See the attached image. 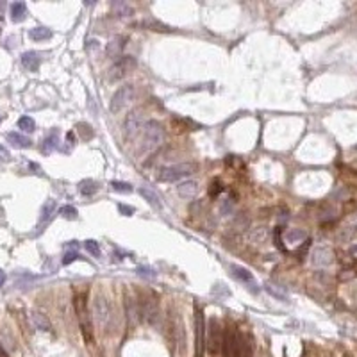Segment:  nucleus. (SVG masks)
Instances as JSON below:
<instances>
[{
    "mask_svg": "<svg viewBox=\"0 0 357 357\" xmlns=\"http://www.w3.org/2000/svg\"><path fill=\"white\" fill-rule=\"evenodd\" d=\"M141 314H143V318H147L148 322H154V318L157 316V302L156 300L147 299V302L143 303Z\"/></svg>",
    "mask_w": 357,
    "mask_h": 357,
    "instance_id": "18",
    "label": "nucleus"
},
{
    "mask_svg": "<svg viewBox=\"0 0 357 357\" xmlns=\"http://www.w3.org/2000/svg\"><path fill=\"white\" fill-rule=\"evenodd\" d=\"M136 66H137V63L132 55H122V57L116 59L113 66L109 68V72H108L109 81H111V82H116V81H120V79L125 77L129 72H132Z\"/></svg>",
    "mask_w": 357,
    "mask_h": 357,
    "instance_id": "5",
    "label": "nucleus"
},
{
    "mask_svg": "<svg viewBox=\"0 0 357 357\" xmlns=\"http://www.w3.org/2000/svg\"><path fill=\"white\" fill-rule=\"evenodd\" d=\"M0 159H9V152L5 150L4 147H0Z\"/></svg>",
    "mask_w": 357,
    "mask_h": 357,
    "instance_id": "38",
    "label": "nucleus"
},
{
    "mask_svg": "<svg viewBox=\"0 0 357 357\" xmlns=\"http://www.w3.org/2000/svg\"><path fill=\"white\" fill-rule=\"evenodd\" d=\"M98 191V182L91 181V179H86V181L79 182V193L84 196H91Z\"/></svg>",
    "mask_w": 357,
    "mask_h": 357,
    "instance_id": "17",
    "label": "nucleus"
},
{
    "mask_svg": "<svg viewBox=\"0 0 357 357\" xmlns=\"http://www.w3.org/2000/svg\"><path fill=\"white\" fill-rule=\"evenodd\" d=\"M0 357H5V352H4V348L0 347Z\"/></svg>",
    "mask_w": 357,
    "mask_h": 357,
    "instance_id": "41",
    "label": "nucleus"
},
{
    "mask_svg": "<svg viewBox=\"0 0 357 357\" xmlns=\"http://www.w3.org/2000/svg\"><path fill=\"white\" fill-rule=\"evenodd\" d=\"M75 311H77V318L82 329V334L86 341H91V320H89L88 307H86V299L84 297H77L75 299Z\"/></svg>",
    "mask_w": 357,
    "mask_h": 357,
    "instance_id": "7",
    "label": "nucleus"
},
{
    "mask_svg": "<svg viewBox=\"0 0 357 357\" xmlns=\"http://www.w3.org/2000/svg\"><path fill=\"white\" fill-rule=\"evenodd\" d=\"M59 215L63 216L64 220H75L77 218V209L74 206H63L59 209Z\"/></svg>",
    "mask_w": 357,
    "mask_h": 357,
    "instance_id": "29",
    "label": "nucleus"
},
{
    "mask_svg": "<svg viewBox=\"0 0 357 357\" xmlns=\"http://www.w3.org/2000/svg\"><path fill=\"white\" fill-rule=\"evenodd\" d=\"M356 270H352V268H345V270H341V274L338 275V279L339 280H343V282H347V280H352L354 277H356Z\"/></svg>",
    "mask_w": 357,
    "mask_h": 357,
    "instance_id": "33",
    "label": "nucleus"
},
{
    "mask_svg": "<svg viewBox=\"0 0 357 357\" xmlns=\"http://www.w3.org/2000/svg\"><path fill=\"white\" fill-rule=\"evenodd\" d=\"M93 316L97 320L98 325H102L106 330L114 327V311L113 305L106 297H97L93 302Z\"/></svg>",
    "mask_w": 357,
    "mask_h": 357,
    "instance_id": "2",
    "label": "nucleus"
},
{
    "mask_svg": "<svg viewBox=\"0 0 357 357\" xmlns=\"http://www.w3.org/2000/svg\"><path fill=\"white\" fill-rule=\"evenodd\" d=\"M30 322H32V325H34L36 329H39V330H45V332L52 330V325H50L49 318H47L43 313L34 311V313L30 314Z\"/></svg>",
    "mask_w": 357,
    "mask_h": 357,
    "instance_id": "14",
    "label": "nucleus"
},
{
    "mask_svg": "<svg viewBox=\"0 0 357 357\" xmlns=\"http://www.w3.org/2000/svg\"><path fill=\"white\" fill-rule=\"evenodd\" d=\"M111 188H113L116 193H123V195H129V193H132V186L129 184V182L113 181V182H111Z\"/></svg>",
    "mask_w": 357,
    "mask_h": 357,
    "instance_id": "28",
    "label": "nucleus"
},
{
    "mask_svg": "<svg viewBox=\"0 0 357 357\" xmlns=\"http://www.w3.org/2000/svg\"><path fill=\"white\" fill-rule=\"evenodd\" d=\"M221 348H223V357H241V348L243 341L238 338L234 330H229L225 338L221 339Z\"/></svg>",
    "mask_w": 357,
    "mask_h": 357,
    "instance_id": "8",
    "label": "nucleus"
},
{
    "mask_svg": "<svg viewBox=\"0 0 357 357\" xmlns=\"http://www.w3.org/2000/svg\"><path fill=\"white\" fill-rule=\"evenodd\" d=\"M356 234V229L354 227H345L341 230V234H339V241H350Z\"/></svg>",
    "mask_w": 357,
    "mask_h": 357,
    "instance_id": "34",
    "label": "nucleus"
},
{
    "mask_svg": "<svg viewBox=\"0 0 357 357\" xmlns=\"http://www.w3.org/2000/svg\"><path fill=\"white\" fill-rule=\"evenodd\" d=\"M77 259H79V254L75 250H66V254H64V257H63V264L64 266H68V264H72Z\"/></svg>",
    "mask_w": 357,
    "mask_h": 357,
    "instance_id": "35",
    "label": "nucleus"
},
{
    "mask_svg": "<svg viewBox=\"0 0 357 357\" xmlns=\"http://www.w3.org/2000/svg\"><path fill=\"white\" fill-rule=\"evenodd\" d=\"M221 215L223 216H227V215H230L232 213V209H234V198L232 196H229V198H225V200L221 202Z\"/></svg>",
    "mask_w": 357,
    "mask_h": 357,
    "instance_id": "31",
    "label": "nucleus"
},
{
    "mask_svg": "<svg viewBox=\"0 0 357 357\" xmlns=\"http://www.w3.org/2000/svg\"><path fill=\"white\" fill-rule=\"evenodd\" d=\"M196 171V165L193 163H179V165H171V166H165L159 173V179L165 182H177L181 179L193 175Z\"/></svg>",
    "mask_w": 357,
    "mask_h": 357,
    "instance_id": "3",
    "label": "nucleus"
},
{
    "mask_svg": "<svg viewBox=\"0 0 357 357\" xmlns=\"http://www.w3.org/2000/svg\"><path fill=\"white\" fill-rule=\"evenodd\" d=\"M264 289H266V291H268V293L272 295V297H275L277 300H282V302H286V300H288V295L284 293V291L280 288H277L275 284L266 282V284H264Z\"/></svg>",
    "mask_w": 357,
    "mask_h": 357,
    "instance_id": "25",
    "label": "nucleus"
},
{
    "mask_svg": "<svg viewBox=\"0 0 357 357\" xmlns=\"http://www.w3.org/2000/svg\"><path fill=\"white\" fill-rule=\"evenodd\" d=\"M22 64H24V68L29 70V72H38L39 55L36 54V52H25V54H22Z\"/></svg>",
    "mask_w": 357,
    "mask_h": 357,
    "instance_id": "13",
    "label": "nucleus"
},
{
    "mask_svg": "<svg viewBox=\"0 0 357 357\" xmlns=\"http://www.w3.org/2000/svg\"><path fill=\"white\" fill-rule=\"evenodd\" d=\"M232 275H234L238 280H241L243 284H247L250 291H254V293L259 291L257 282H255V279H254V275H252V272H248L247 268H243V266H232Z\"/></svg>",
    "mask_w": 357,
    "mask_h": 357,
    "instance_id": "11",
    "label": "nucleus"
},
{
    "mask_svg": "<svg viewBox=\"0 0 357 357\" xmlns=\"http://www.w3.org/2000/svg\"><path fill=\"white\" fill-rule=\"evenodd\" d=\"M77 247H79L77 241H70V243L66 245V248H77Z\"/></svg>",
    "mask_w": 357,
    "mask_h": 357,
    "instance_id": "40",
    "label": "nucleus"
},
{
    "mask_svg": "<svg viewBox=\"0 0 357 357\" xmlns=\"http://www.w3.org/2000/svg\"><path fill=\"white\" fill-rule=\"evenodd\" d=\"M266 236H268V230L264 229V227H257L250 232V240L254 241V243H263L266 240Z\"/></svg>",
    "mask_w": 357,
    "mask_h": 357,
    "instance_id": "26",
    "label": "nucleus"
},
{
    "mask_svg": "<svg viewBox=\"0 0 357 357\" xmlns=\"http://www.w3.org/2000/svg\"><path fill=\"white\" fill-rule=\"evenodd\" d=\"M165 141V129L157 120H150L143 125V150L154 152Z\"/></svg>",
    "mask_w": 357,
    "mask_h": 357,
    "instance_id": "1",
    "label": "nucleus"
},
{
    "mask_svg": "<svg viewBox=\"0 0 357 357\" xmlns=\"http://www.w3.org/2000/svg\"><path fill=\"white\" fill-rule=\"evenodd\" d=\"M195 334H196V339H195V357H202L204 356V332H206V320H204V313H202V309L198 305H195Z\"/></svg>",
    "mask_w": 357,
    "mask_h": 357,
    "instance_id": "6",
    "label": "nucleus"
},
{
    "mask_svg": "<svg viewBox=\"0 0 357 357\" xmlns=\"http://www.w3.org/2000/svg\"><path fill=\"white\" fill-rule=\"evenodd\" d=\"M55 209V200H47L41 207V216H39V225H45L50 220V216Z\"/></svg>",
    "mask_w": 357,
    "mask_h": 357,
    "instance_id": "23",
    "label": "nucleus"
},
{
    "mask_svg": "<svg viewBox=\"0 0 357 357\" xmlns=\"http://www.w3.org/2000/svg\"><path fill=\"white\" fill-rule=\"evenodd\" d=\"M7 141L16 148H27L30 147V139L25 137L24 134H18V132H9L7 134Z\"/></svg>",
    "mask_w": 357,
    "mask_h": 357,
    "instance_id": "16",
    "label": "nucleus"
},
{
    "mask_svg": "<svg viewBox=\"0 0 357 357\" xmlns=\"http://www.w3.org/2000/svg\"><path fill=\"white\" fill-rule=\"evenodd\" d=\"M136 97V88L134 84H123L122 88L116 89V93L113 95L111 102H109V111L113 114H118L120 111H123V108H127L129 104L134 100Z\"/></svg>",
    "mask_w": 357,
    "mask_h": 357,
    "instance_id": "4",
    "label": "nucleus"
},
{
    "mask_svg": "<svg viewBox=\"0 0 357 357\" xmlns=\"http://www.w3.org/2000/svg\"><path fill=\"white\" fill-rule=\"evenodd\" d=\"M18 127L22 129V131H25V132H32L36 129V123H34V120L30 116H22L18 120Z\"/></svg>",
    "mask_w": 357,
    "mask_h": 357,
    "instance_id": "27",
    "label": "nucleus"
},
{
    "mask_svg": "<svg viewBox=\"0 0 357 357\" xmlns=\"http://www.w3.org/2000/svg\"><path fill=\"white\" fill-rule=\"evenodd\" d=\"M118 209H120V213H122V215H125V216L134 215V209H132V207H129V206H123V204H120V206H118Z\"/></svg>",
    "mask_w": 357,
    "mask_h": 357,
    "instance_id": "37",
    "label": "nucleus"
},
{
    "mask_svg": "<svg viewBox=\"0 0 357 357\" xmlns=\"http://www.w3.org/2000/svg\"><path fill=\"white\" fill-rule=\"evenodd\" d=\"M29 38L32 41H45V39L52 38V30L47 29V27H34V29L29 30Z\"/></svg>",
    "mask_w": 357,
    "mask_h": 357,
    "instance_id": "22",
    "label": "nucleus"
},
{
    "mask_svg": "<svg viewBox=\"0 0 357 357\" xmlns=\"http://www.w3.org/2000/svg\"><path fill=\"white\" fill-rule=\"evenodd\" d=\"M139 129H143V114L141 111H131L123 122V132L127 137H134Z\"/></svg>",
    "mask_w": 357,
    "mask_h": 357,
    "instance_id": "10",
    "label": "nucleus"
},
{
    "mask_svg": "<svg viewBox=\"0 0 357 357\" xmlns=\"http://www.w3.org/2000/svg\"><path fill=\"white\" fill-rule=\"evenodd\" d=\"M303 240H307V232L303 229H289L286 232V241L288 243H300Z\"/></svg>",
    "mask_w": 357,
    "mask_h": 357,
    "instance_id": "24",
    "label": "nucleus"
},
{
    "mask_svg": "<svg viewBox=\"0 0 357 357\" xmlns=\"http://www.w3.org/2000/svg\"><path fill=\"white\" fill-rule=\"evenodd\" d=\"M25 15H27V5L24 2L11 4V18H13V22H24Z\"/></svg>",
    "mask_w": 357,
    "mask_h": 357,
    "instance_id": "19",
    "label": "nucleus"
},
{
    "mask_svg": "<svg viewBox=\"0 0 357 357\" xmlns=\"http://www.w3.org/2000/svg\"><path fill=\"white\" fill-rule=\"evenodd\" d=\"M137 193H139V195H141L152 207H156V209H161V207H163V204H161V200H159L157 193H156V191H152L150 188H139V190H137Z\"/></svg>",
    "mask_w": 357,
    "mask_h": 357,
    "instance_id": "15",
    "label": "nucleus"
},
{
    "mask_svg": "<svg viewBox=\"0 0 357 357\" xmlns=\"http://www.w3.org/2000/svg\"><path fill=\"white\" fill-rule=\"evenodd\" d=\"M54 148H57V134H55V132L50 137L45 139V145H43L45 152H50V150H54Z\"/></svg>",
    "mask_w": 357,
    "mask_h": 357,
    "instance_id": "32",
    "label": "nucleus"
},
{
    "mask_svg": "<svg viewBox=\"0 0 357 357\" xmlns=\"http://www.w3.org/2000/svg\"><path fill=\"white\" fill-rule=\"evenodd\" d=\"M125 45H127V38H123V36H118V38H114L113 41H109L108 49H106L108 57L120 59L123 55V49H125Z\"/></svg>",
    "mask_w": 357,
    "mask_h": 357,
    "instance_id": "12",
    "label": "nucleus"
},
{
    "mask_svg": "<svg viewBox=\"0 0 357 357\" xmlns=\"http://www.w3.org/2000/svg\"><path fill=\"white\" fill-rule=\"evenodd\" d=\"M334 263V252L329 247H316L311 252V264L314 268H327Z\"/></svg>",
    "mask_w": 357,
    "mask_h": 357,
    "instance_id": "9",
    "label": "nucleus"
},
{
    "mask_svg": "<svg viewBox=\"0 0 357 357\" xmlns=\"http://www.w3.org/2000/svg\"><path fill=\"white\" fill-rule=\"evenodd\" d=\"M177 191H179V195H182V196H195L196 193H198V182L196 181L182 182L181 186L177 188Z\"/></svg>",
    "mask_w": 357,
    "mask_h": 357,
    "instance_id": "20",
    "label": "nucleus"
},
{
    "mask_svg": "<svg viewBox=\"0 0 357 357\" xmlns=\"http://www.w3.org/2000/svg\"><path fill=\"white\" fill-rule=\"evenodd\" d=\"M4 282H5V274L2 272V270H0V288L4 286Z\"/></svg>",
    "mask_w": 357,
    "mask_h": 357,
    "instance_id": "39",
    "label": "nucleus"
},
{
    "mask_svg": "<svg viewBox=\"0 0 357 357\" xmlns=\"http://www.w3.org/2000/svg\"><path fill=\"white\" fill-rule=\"evenodd\" d=\"M127 316L129 320L137 318V305H134V300L127 299Z\"/></svg>",
    "mask_w": 357,
    "mask_h": 357,
    "instance_id": "36",
    "label": "nucleus"
},
{
    "mask_svg": "<svg viewBox=\"0 0 357 357\" xmlns=\"http://www.w3.org/2000/svg\"><path fill=\"white\" fill-rule=\"evenodd\" d=\"M113 13L118 16V18H129V16L134 15V9H132L127 2H114Z\"/></svg>",
    "mask_w": 357,
    "mask_h": 357,
    "instance_id": "21",
    "label": "nucleus"
},
{
    "mask_svg": "<svg viewBox=\"0 0 357 357\" xmlns=\"http://www.w3.org/2000/svg\"><path fill=\"white\" fill-rule=\"evenodd\" d=\"M84 247H86V250H88L89 254L91 255H95V257H100V247H98V243L97 241H93V240H88V241H84Z\"/></svg>",
    "mask_w": 357,
    "mask_h": 357,
    "instance_id": "30",
    "label": "nucleus"
}]
</instances>
